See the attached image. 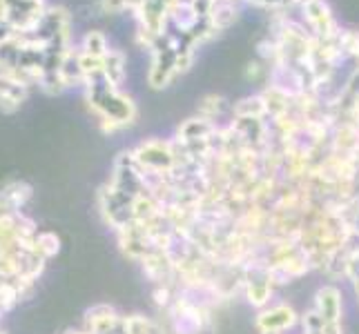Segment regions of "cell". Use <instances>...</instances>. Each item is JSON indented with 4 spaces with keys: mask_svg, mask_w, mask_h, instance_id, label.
I'll list each match as a JSON object with an SVG mask.
<instances>
[{
    "mask_svg": "<svg viewBox=\"0 0 359 334\" xmlns=\"http://www.w3.org/2000/svg\"><path fill=\"white\" fill-rule=\"evenodd\" d=\"M302 314L286 301H272L270 305L257 310L255 330L259 334H288L290 330L299 328Z\"/></svg>",
    "mask_w": 359,
    "mask_h": 334,
    "instance_id": "1",
    "label": "cell"
},
{
    "mask_svg": "<svg viewBox=\"0 0 359 334\" xmlns=\"http://www.w3.org/2000/svg\"><path fill=\"white\" fill-rule=\"evenodd\" d=\"M45 14L43 0H0V18L18 34H32Z\"/></svg>",
    "mask_w": 359,
    "mask_h": 334,
    "instance_id": "2",
    "label": "cell"
},
{
    "mask_svg": "<svg viewBox=\"0 0 359 334\" xmlns=\"http://www.w3.org/2000/svg\"><path fill=\"white\" fill-rule=\"evenodd\" d=\"M313 310L321 319V326L344 323V292L335 283L319 286L313 296Z\"/></svg>",
    "mask_w": 359,
    "mask_h": 334,
    "instance_id": "3",
    "label": "cell"
},
{
    "mask_svg": "<svg viewBox=\"0 0 359 334\" xmlns=\"http://www.w3.org/2000/svg\"><path fill=\"white\" fill-rule=\"evenodd\" d=\"M25 94H27V85L11 74L0 71V111H5V114L16 111L25 101Z\"/></svg>",
    "mask_w": 359,
    "mask_h": 334,
    "instance_id": "4",
    "label": "cell"
},
{
    "mask_svg": "<svg viewBox=\"0 0 359 334\" xmlns=\"http://www.w3.org/2000/svg\"><path fill=\"white\" fill-rule=\"evenodd\" d=\"M22 43H25V34H14L11 39L0 43V71L16 74Z\"/></svg>",
    "mask_w": 359,
    "mask_h": 334,
    "instance_id": "5",
    "label": "cell"
},
{
    "mask_svg": "<svg viewBox=\"0 0 359 334\" xmlns=\"http://www.w3.org/2000/svg\"><path fill=\"white\" fill-rule=\"evenodd\" d=\"M103 74L105 78L112 83V85H121L123 76H126V58L118 52H107L105 58H103Z\"/></svg>",
    "mask_w": 359,
    "mask_h": 334,
    "instance_id": "6",
    "label": "cell"
},
{
    "mask_svg": "<svg viewBox=\"0 0 359 334\" xmlns=\"http://www.w3.org/2000/svg\"><path fill=\"white\" fill-rule=\"evenodd\" d=\"M81 52L90 54V56H96V58H105V54L109 52L105 36L101 32H88V34H85V39H83Z\"/></svg>",
    "mask_w": 359,
    "mask_h": 334,
    "instance_id": "7",
    "label": "cell"
},
{
    "mask_svg": "<svg viewBox=\"0 0 359 334\" xmlns=\"http://www.w3.org/2000/svg\"><path fill=\"white\" fill-rule=\"evenodd\" d=\"M14 34H18V32H16L14 27H11L9 22H5L3 18H0V43L7 41V39H11V36H14Z\"/></svg>",
    "mask_w": 359,
    "mask_h": 334,
    "instance_id": "8",
    "label": "cell"
}]
</instances>
